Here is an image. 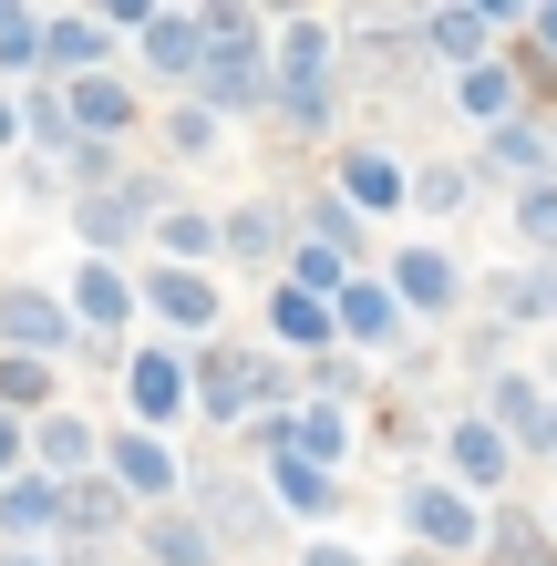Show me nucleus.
I'll use <instances>...</instances> for the list:
<instances>
[{
  "label": "nucleus",
  "mask_w": 557,
  "mask_h": 566,
  "mask_svg": "<svg viewBox=\"0 0 557 566\" xmlns=\"http://www.w3.org/2000/svg\"><path fill=\"white\" fill-rule=\"evenodd\" d=\"M196 412L207 422H258V412H279V371L258 350H196Z\"/></svg>",
  "instance_id": "obj_1"
},
{
  "label": "nucleus",
  "mask_w": 557,
  "mask_h": 566,
  "mask_svg": "<svg viewBox=\"0 0 557 566\" xmlns=\"http://www.w3.org/2000/svg\"><path fill=\"white\" fill-rule=\"evenodd\" d=\"M155 217H166V196H155V176H124V186H104V196H73L83 258H114V269H124V248H135Z\"/></svg>",
  "instance_id": "obj_2"
},
{
  "label": "nucleus",
  "mask_w": 557,
  "mask_h": 566,
  "mask_svg": "<svg viewBox=\"0 0 557 566\" xmlns=\"http://www.w3.org/2000/svg\"><path fill=\"white\" fill-rule=\"evenodd\" d=\"M104 484L124 494V505H155V515H166L176 484H186V463L166 453V432H114V443H104Z\"/></svg>",
  "instance_id": "obj_3"
},
{
  "label": "nucleus",
  "mask_w": 557,
  "mask_h": 566,
  "mask_svg": "<svg viewBox=\"0 0 557 566\" xmlns=\"http://www.w3.org/2000/svg\"><path fill=\"white\" fill-rule=\"evenodd\" d=\"M124 402H135V432H166L176 412H196V381H186V350H135L124 360Z\"/></svg>",
  "instance_id": "obj_4"
},
{
  "label": "nucleus",
  "mask_w": 557,
  "mask_h": 566,
  "mask_svg": "<svg viewBox=\"0 0 557 566\" xmlns=\"http://www.w3.org/2000/svg\"><path fill=\"white\" fill-rule=\"evenodd\" d=\"M83 329H73V310H62L52 289H0V350H21V360H62Z\"/></svg>",
  "instance_id": "obj_5"
},
{
  "label": "nucleus",
  "mask_w": 557,
  "mask_h": 566,
  "mask_svg": "<svg viewBox=\"0 0 557 566\" xmlns=\"http://www.w3.org/2000/svg\"><path fill=\"white\" fill-rule=\"evenodd\" d=\"M62 114H73V145H114V135H135V83L104 62V73L62 83Z\"/></svg>",
  "instance_id": "obj_6"
},
{
  "label": "nucleus",
  "mask_w": 557,
  "mask_h": 566,
  "mask_svg": "<svg viewBox=\"0 0 557 566\" xmlns=\"http://www.w3.org/2000/svg\"><path fill=\"white\" fill-rule=\"evenodd\" d=\"M62 310H73V329H93V340H114V329L135 319L145 298H135V279H124L114 258H83V269H73V289H62Z\"/></svg>",
  "instance_id": "obj_7"
},
{
  "label": "nucleus",
  "mask_w": 557,
  "mask_h": 566,
  "mask_svg": "<svg viewBox=\"0 0 557 566\" xmlns=\"http://www.w3.org/2000/svg\"><path fill=\"white\" fill-rule=\"evenodd\" d=\"M31 474H52V484L104 474V432H93L83 412H42V422H31Z\"/></svg>",
  "instance_id": "obj_8"
},
{
  "label": "nucleus",
  "mask_w": 557,
  "mask_h": 566,
  "mask_svg": "<svg viewBox=\"0 0 557 566\" xmlns=\"http://www.w3.org/2000/svg\"><path fill=\"white\" fill-rule=\"evenodd\" d=\"M104 11H52L42 21V83H83V73H104Z\"/></svg>",
  "instance_id": "obj_9"
},
{
  "label": "nucleus",
  "mask_w": 557,
  "mask_h": 566,
  "mask_svg": "<svg viewBox=\"0 0 557 566\" xmlns=\"http://www.w3.org/2000/svg\"><path fill=\"white\" fill-rule=\"evenodd\" d=\"M52 536H62V484L21 463V474L0 484V546H52Z\"/></svg>",
  "instance_id": "obj_10"
},
{
  "label": "nucleus",
  "mask_w": 557,
  "mask_h": 566,
  "mask_svg": "<svg viewBox=\"0 0 557 566\" xmlns=\"http://www.w3.org/2000/svg\"><path fill=\"white\" fill-rule=\"evenodd\" d=\"M145 73H166V83H196V62H207V31H196V11H145Z\"/></svg>",
  "instance_id": "obj_11"
},
{
  "label": "nucleus",
  "mask_w": 557,
  "mask_h": 566,
  "mask_svg": "<svg viewBox=\"0 0 557 566\" xmlns=\"http://www.w3.org/2000/svg\"><path fill=\"white\" fill-rule=\"evenodd\" d=\"M135 298H145L166 329H207V319H217V279H207V269H155Z\"/></svg>",
  "instance_id": "obj_12"
},
{
  "label": "nucleus",
  "mask_w": 557,
  "mask_h": 566,
  "mask_svg": "<svg viewBox=\"0 0 557 566\" xmlns=\"http://www.w3.org/2000/svg\"><path fill=\"white\" fill-rule=\"evenodd\" d=\"M0 412H11V422H42V412H62V371H52V360L0 350Z\"/></svg>",
  "instance_id": "obj_13"
},
{
  "label": "nucleus",
  "mask_w": 557,
  "mask_h": 566,
  "mask_svg": "<svg viewBox=\"0 0 557 566\" xmlns=\"http://www.w3.org/2000/svg\"><path fill=\"white\" fill-rule=\"evenodd\" d=\"M145 566H217V536H207V515H145Z\"/></svg>",
  "instance_id": "obj_14"
},
{
  "label": "nucleus",
  "mask_w": 557,
  "mask_h": 566,
  "mask_svg": "<svg viewBox=\"0 0 557 566\" xmlns=\"http://www.w3.org/2000/svg\"><path fill=\"white\" fill-rule=\"evenodd\" d=\"M207 258H217V217H196V207L155 217V269H207Z\"/></svg>",
  "instance_id": "obj_15"
},
{
  "label": "nucleus",
  "mask_w": 557,
  "mask_h": 566,
  "mask_svg": "<svg viewBox=\"0 0 557 566\" xmlns=\"http://www.w3.org/2000/svg\"><path fill=\"white\" fill-rule=\"evenodd\" d=\"M11 83H42V11L0 0V93H11Z\"/></svg>",
  "instance_id": "obj_16"
},
{
  "label": "nucleus",
  "mask_w": 557,
  "mask_h": 566,
  "mask_svg": "<svg viewBox=\"0 0 557 566\" xmlns=\"http://www.w3.org/2000/svg\"><path fill=\"white\" fill-rule=\"evenodd\" d=\"M413 536L423 546H475V505L444 494V484H413Z\"/></svg>",
  "instance_id": "obj_17"
},
{
  "label": "nucleus",
  "mask_w": 557,
  "mask_h": 566,
  "mask_svg": "<svg viewBox=\"0 0 557 566\" xmlns=\"http://www.w3.org/2000/svg\"><path fill=\"white\" fill-rule=\"evenodd\" d=\"M11 104H21V145H42V155H73V114H62V83H21Z\"/></svg>",
  "instance_id": "obj_18"
},
{
  "label": "nucleus",
  "mask_w": 557,
  "mask_h": 566,
  "mask_svg": "<svg viewBox=\"0 0 557 566\" xmlns=\"http://www.w3.org/2000/svg\"><path fill=\"white\" fill-rule=\"evenodd\" d=\"M392 289H372V279H341V298H331V329H351V340H392Z\"/></svg>",
  "instance_id": "obj_19"
},
{
  "label": "nucleus",
  "mask_w": 557,
  "mask_h": 566,
  "mask_svg": "<svg viewBox=\"0 0 557 566\" xmlns=\"http://www.w3.org/2000/svg\"><path fill=\"white\" fill-rule=\"evenodd\" d=\"M269 329L289 350H331V298H310V289H279L269 298Z\"/></svg>",
  "instance_id": "obj_20"
},
{
  "label": "nucleus",
  "mask_w": 557,
  "mask_h": 566,
  "mask_svg": "<svg viewBox=\"0 0 557 566\" xmlns=\"http://www.w3.org/2000/svg\"><path fill=\"white\" fill-rule=\"evenodd\" d=\"M124 525V494L104 474H83V484H62V536H114Z\"/></svg>",
  "instance_id": "obj_21"
},
{
  "label": "nucleus",
  "mask_w": 557,
  "mask_h": 566,
  "mask_svg": "<svg viewBox=\"0 0 557 566\" xmlns=\"http://www.w3.org/2000/svg\"><path fill=\"white\" fill-rule=\"evenodd\" d=\"M269 494H279L289 515H331V474L300 463V453H269Z\"/></svg>",
  "instance_id": "obj_22"
},
{
  "label": "nucleus",
  "mask_w": 557,
  "mask_h": 566,
  "mask_svg": "<svg viewBox=\"0 0 557 566\" xmlns=\"http://www.w3.org/2000/svg\"><path fill=\"white\" fill-rule=\"evenodd\" d=\"M403 298H413V310H444V298H454V269L434 248H413L403 269H392V310H403Z\"/></svg>",
  "instance_id": "obj_23"
},
{
  "label": "nucleus",
  "mask_w": 557,
  "mask_h": 566,
  "mask_svg": "<svg viewBox=\"0 0 557 566\" xmlns=\"http://www.w3.org/2000/svg\"><path fill=\"white\" fill-rule=\"evenodd\" d=\"M454 474H465V484H496L506 474V432L496 422H465V432H454Z\"/></svg>",
  "instance_id": "obj_24"
},
{
  "label": "nucleus",
  "mask_w": 557,
  "mask_h": 566,
  "mask_svg": "<svg viewBox=\"0 0 557 566\" xmlns=\"http://www.w3.org/2000/svg\"><path fill=\"white\" fill-rule=\"evenodd\" d=\"M341 186H351V207H392V196H403V165H392V155H351Z\"/></svg>",
  "instance_id": "obj_25"
},
{
  "label": "nucleus",
  "mask_w": 557,
  "mask_h": 566,
  "mask_svg": "<svg viewBox=\"0 0 557 566\" xmlns=\"http://www.w3.org/2000/svg\"><path fill=\"white\" fill-rule=\"evenodd\" d=\"M217 248H238V258H279V217H269V207L217 217Z\"/></svg>",
  "instance_id": "obj_26"
},
{
  "label": "nucleus",
  "mask_w": 557,
  "mask_h": 566,
  "mask_svg": "<svg viewBox=\"0 0 557 566\" xmlns=\"http://www.w3.org/2000/svg\"><path fill=\"white\" fill-rule=\"evenodd\" d=\"M289 269H300L289 289H310V298H341V279H351V269H341V248H320V238H310L300 258H289Z\"/></svg>",
  "instance_id": "obj_27"
},
{
  "label": "nucleus",
  "mask_w": 557,
  "mask_h": 566,
  "mask_svg": "<svg viewBox=\"0 0 557 566\" xmlns=\"http://www.w3.org/2000/svg\"><path fill=\"white\" fill-rule=\"evenodd\" d=\"M166 145H176V155H207V145H217V114L196 104V93H186L176 114H166Z\"/></svg>",
  "instance_id": "obj_28"
},
{
  "label": "nucleus",
  "mask_w": 557,
  "mask_h": 566,
  "mask_svg": "<svg viewBox=\"0 0 557 566\" xmlns=\"http://www.w3.org/2000/svg\"><path fill=\"white\" fill-rule=\"evenodd\" d=\"M506 104H516V83L496 73V62H485V73H465V114H485V124H496Z\"/></svg>",
  "instance_id": "obj_29"
},
{
  "label": "nucleus",
  "mask_w": 557,
  "mask_h": 566,
  "mask_svg": "<svg viewBox=\"0 0 557 566\" xmlns=\"http://www.w3.org/2000/svg\"><path fill=\"white\" fill-rule=\"evenodd\" d=\"M496 422H516V432H537L547 412H537V391H527V381H496Z\"/></svg>",
  "instance_id": "obj_30"
},
{
  "label": "nucleus",
  "mask_w": 557,
  "mask_h": 566,
  "mask_svg": "<svg viewBox=\"0 0 557 566\" xmlns=\"http://www.w3.org/2000/svg\"><path fill=\"white\" fill-rule=\"evenodd\" d=\"M21 463H31V422H11V412H0V484H11Z\"/></svg>",
  "instance_id": "obj_31"
},
{
  "label": "nucleus",
  "mask_w": 557,
  "mask_h": 566,
  "mask_svg": "<svg viewBox=\"0 0 557 566\" xmlns=\"http://www.w3.org/2000/svg\"><path fill=\"white\" fill-rule=\"evenodd\" d=\"M475 31H485V11H444L434 42H444V52H475Z\"/></svg>",
  "instance_id": "obj_32"
},
{
  "label": "nucleus",
  "mask_w": 557,
  "mask_h": 566,
  "mask_svg": "<svg viewBox=\"0 0 557 566\" xmlns=\"http://www.w3.org/2000/svg\"><path fill=\"white\" fill-rule=\"evenodd\" d=\"M496 155H506V165H547V145L527 135V124H506V135H496Z\"/></svg>",
  "instance_id": "obj_33"
},
{
  "label": "nucleus",
  "mask_w": 557,
  "mask_h": 566,
  "mask_svg": "<svg viewBox=\"0 0 557 566\" xmlns=\"http://www.w3.org/2000/svg\"><path fill=\"white\" fill-rule=\"evenodd\" d=\"M527 227H537V238H547V248H557V196H547V186H537V196H527Z\"/></svg>",
  "instance_id": "obj_34"
},
{
  "label": "nucleus",
  "mask_w": 557,
  "mask_h": 566,
  "mask_svg": "<svg viewBox=\"0 0 557 566\" xmlns=\"http://www.w3.org/2000/svg\"><path fill=\"white\" fill-rule=\"evenodd\" d=\"M11 145H21V104L0 93V155H11Z\"/></svg>",
  "instance_id": "obj_35"
},
{
  "label": "nucleus",
  "mask_w": 557,
  "mask_h": 566,
  "mask_svg": "<svg viewBox=\"0 0 557 566\" xmlns=\"http://www.w3.org/2000/svg\"><path fill=\"white\" fill-rule=\"evenodd\" d=\"M0 566H62V556H42V546H0Z\"/></svg>",
  "instance_id": "obj_36"
},
{
  "label": "nucleus",
  "mask_w": 557,
  "mask_h": 566,
  "mask_svg": "<svg viewBox=\"0 0 557 566\" xmlns=\"http://www.w3.org/2000/svg\"><path fill=\"white\" fill-rule=\"evenodd\" d=\"M310 566H362V556H351V546H310Z\"/></svg>",
  "instance_id": "obj_37"
},
{
  "label": "nucleus",
  "mask_w": 557,
  "mask_h": 566,
  "mask_svg": "<svg viewBox=\"0 0 557 566\" xmlns=\"http://www.w3.org/2000/svg\"><path fill=\"white\" fill-rule=\"evenodd\" d=\"M537 42H547V52H557V11H537Z\"/></svg>",
  "instance_id": "obj_38"
},
{
  "label": "nucleus",
  "mask_w": 557,
  "mask_h": 566,
  "mask_svg": "<svg viewBox=\"0 0 557 566\" xmlns=\"http://www.w3.org/2000/svg\"><path fill=\"white\" fill-rule=\"evenodd\" d=\"M537 443H547V453H557V412H547V422H537Z\"/></svg>",
  "instance_id": "obj_39"
},
{
  "label": "nucleus",
  "mask_w": 557,
  "mask_h": 566,
  "mask_svg": "<svg viewBox=\"0 0 557 566\" xmlns=\"http://www.w3.org/2000/svg\"><path fill=\"white\" fill-rule=\"evenodd\" d=\"M506 566H547V556H506Z\"/></svg>",
  "instance_id": "obj_40"
}]
</instances>
